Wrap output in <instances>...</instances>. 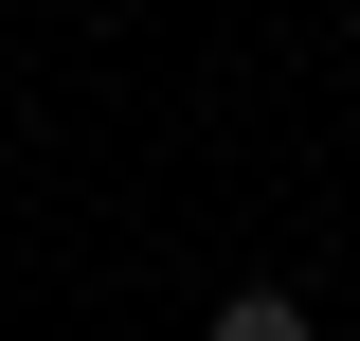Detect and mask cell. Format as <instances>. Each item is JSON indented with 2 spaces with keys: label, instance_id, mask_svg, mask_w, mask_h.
I'll list each match as a JSON object with an SVG mask.
<instances>
[{
  "label": "cell",
  "instance_id": "obj_1",
  "mask_svg": "<svg viewBox=\"0 0 360 341\" xmlns=\"http://www.w3.org/2000/svg\"><path fill=\"white\" fill-rule=\"evenodd\" d=\"M198 341H324V323H307V305H288V288H234V305H217V323H198Z\"/></svg>",
  "mask_w": 360,
  "mask_h": 341
}]
</instances>
